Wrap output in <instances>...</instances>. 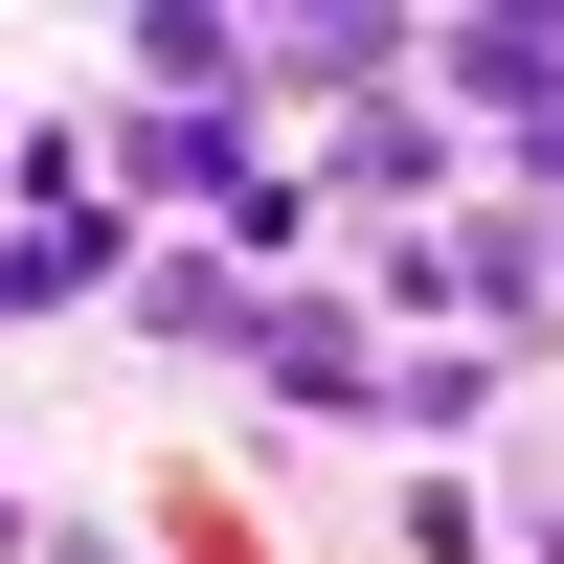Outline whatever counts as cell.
<instances>
[{
  "label": "cell",
  "mask_w": 564,
  "mask_h": 564,
  "mask_svg": "<svg viewBox=\"0 0 564 564\" xmlns=\"http://www.w3.org/2000/svg\"><path fill=\"white\" fill-rule=\"evenodd\" d=\"M0 204H23V226H90V113H23V135H0Z\"/></svg>",
  "instance_id": "9c48e42d"
},
{
  "label": "cell",
  "mask_w": 564,
  "mask_h": 564,
  "mask_svg": "<svg viewBox=\"0 0 564 564\" xmlns=\"http://www.w3.org/2000/svg\"><path fill=\"white\" fill-rule=\"evenodd\" d=\"M23 542H45V497H23V475H0V564H23Z\"/></svg>",
  "instance_id": "7c38bea8"
},
{
  "label": "cell",
  "mask_w": 564,
  "mask_h": 564,
  "mask_svg": "<svg viewBox=\"0 0 564 564\" xmlns=\"http://www.w3.org/2000/svg\"><path fill=\"white\" fill-rule=\"evenodd\" d=\"M316 204H384V226H452V113H406V90H361L339 135H316Z\"/></svg>",
  "instance_id": "5b68a950"
},
{
  "label": "cell",
  "mask_w": 564,
  "mask_h": 564,
  "mask_svg": "<svg viewBox=\"0 0 564 564\" xmlns=\"http://www.w3.org/2000/svg\"><path fill=\"white\" fill-rule=\"evenodd\" d=\"M384 316H430V339H475V361H542V316H564V249H542V204L406 226V249H384Z\"/></svg>",
  "instance_id": "7a4b0ae2"
},
{
  "label": "cell",
  "mask_w": 564,
  "mask_h": 564,
  "mask_svg": "<svg viewBox=\"0 0 564 564\" xmlns=\"http://www.w3.org/2000/svg\"><path fill=\"white\" fill-rule=\"evenodd\" d=\"M226 361H249L271 406H316V430H361V406H384V316H339V294H294V271H271V294L226 316Z\"/></svg>",
  "instance_id": "3957f363"
},
{
  "label": "cell",
  "mask_w": 564,
  "mask_h": 564,
  "mask_svg": "<svg viewBox=\"0 0 564 564\" xmlns=\"http://www.w3.org/2000/svg\"><path fill=\"white\" fill-rule=\"evenodd\" d=\"M23 564H159V542H113V520H45V542H23Z\"/></svg>",
  "instance_id": "8fae6325"
},
{
  "label": "cell",
  "mask_w": 564,
  "mask_h": 564,
  "mask_svg": "<svg viewBox=\"0 0 564 564\" xmlns=\"http://www.w3.org/2000/svg\"><path fill=\"white\" fill-rule=\"evenodd\" d=\"M430 68V23L406 0H294V23H249V90H316V113H361V90Z\"/></svg>",
  "instance_id": "277c9868"
},
{
  "label": "cell",
  "mask_w": 564,
  "mask_h": 564,
  "mask_svg": "<svg viewBox=\"0 0 564 564\" xmlns=\"http://www.w3.org/2000/svg\"><path fill=\"white\" fill-rule=\"evenodd\" d=\"M90 204H113V226H135V204H181V226H204L226 271H294L316 181L271 159L249 113H135V90H113V113H90Z\"/></svg>",
  "instance_id": "6da1fadb"
},
{
  "label": "cell",
  "mask_w": 564,
  "mask_h": 564,
  "mask_svg": "<svg viewBox=\"0 0 564 564\" xmlns=\"http://www.w3.org/2000/svg\"><path fill=\"white\" fill-rule=\"evenodd\" d=\"M497 384H520V361H475V339H384V406H361V430H406V452L452 475V452L497 430Z\"/></svg>",
  "instance_id": "8992f818"
},
{
  "label": "cell",
  "mask_w": 564,
  "mask_h": 564,
  "mask_svg": "<svg viewBox=\"0 0 564 564\" xmlns=\"http://www.w3.org/2000/svg\"><path fill=\"white\" fill-rule=\"evenodd\" d=\"M249 294H271V271H226V249H135V339H181V361H226Z\"/></svg>",
  "instance_id": "ba28073f"
},
{
  "label": "cell",
  "mask_w": 564,
  "mask_h": 564,
  "mask_svg": "<svg viewBox=\"0 0 564 564\" xmlns=\"http://www.w3.org/2000/svg\"><path fill=\"white\" fill-rule=\"evenodd\" d=\"M159 564H271L249 497H204V475H159Z\"/></svg>",
  "instance_id": "30bf717a"
},
{
  "label": "cell",
  "mask_w": 564,
  "mask_h": 564,
  "mask_svg": "<svg viewBox=\"0 0 564 564\" xmlns=\"http://www.w3.org/2000/svg\"><path fill=\"white\" fill-rule=\"evenodd\" d=\"M452 113H475V135H520V159H542V113H564L542 23H452Z\"/></svg>",
  "instance_id": "52a82bcc"
}]
</instances>
